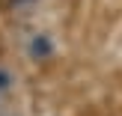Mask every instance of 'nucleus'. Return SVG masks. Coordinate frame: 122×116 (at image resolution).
Returning <instances> with one entry per match:
<instances>
[{
	"instance_id": "1",
	"label": "nucleus",
	"mask_w": 122,
	"mask_h": 116,
	"mask_svg": "<svg viewBox=\"0 0 122 116\" xmlns=\"http://www.w3.org/2000/svg\"><path fill=\"white\" fill-rule=\"evenodd\" d=\"M51 51H54V45H51V39H48V36H36V39L30 42V57H33V60L48 57Z\"/></svg>"
},
{
	"instance_id": "2",
	"label": "nucleus",
	"mask_w": 122,
	"mask_h": 116,
	"mask_svg": "<svg viewBox=\"0 0 122 116\" xmlns=\"http://www.w3.org/2000/svg\"><path fill=\"white\" fill-rule=\"evenodd\" d=\"M9 86H12V75L6 69H0V92H6Z\"/></svg>"
}]
</instances>
